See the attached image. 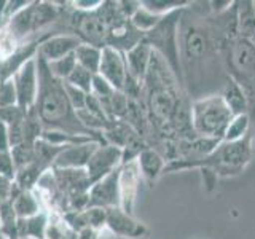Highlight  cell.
I'll list each match as a JSON object with an SVG mask.
<instances>
[{"label": "cell", "instance_id": "1", "mask_svg": "<svg viewBox=\"0 0 255 239\" xmlns=\"http://www.w3.org/2000/svg\"><path fill=\"white\" fill-rule=\"evenodd\" d=\"M37 70L38 94L35 110L43 124V129H58L70 134L88 135V137H93L94 140L104 143L102 134L91 132L80 123L77 112L69 102L64 82L51 74L50 69H48V64L40 56H37Z\"/></svg>", "mask_w": 255, "mask_h": 239}, {"label": "cell", "instance_id": "6", "mask_svg": "<svg viewBox=\"0 0 255 239\" xmlns=\"http://www.w3.org/2000/svg\"><path fill=\"white\" fill-rule=\"evenodd\" d=\"M225 50L228 77L241 85L249 98L255 85V43L241 37L225 38L220 45Z\"/></svg>", "mask_w": 255, "mask_h": 239}, {"label": "cell", "instance_id": "39", "mask_svg": "<svg viewBox=\"0 0 255 239\" xmlns=\"http://www.w3.org/2000/svg\"><path fill=\"white\" fill-rule=\"evenodd\" d=\"M64 88H66V94H67L69 102H70V106L74 107V110L78 112V110L85 109L88 94L85 91H82V90H78V88L66 83V82H64Z\"/></svg>", "mask_w": 255, "mask_h": 239}, {"label": "cell", "instance_id": "40", "mask_svg": "<svg viewBox=\"0 0 255 239\" xmlns=\"http://www.w3.org/2000/svg\"><path fill=\"white\" fill-rule=\"evenodd\" d=\"M14 175H16V166L13 163L10 151H0V177L14 180Z\"/></svg>", "mask_w": 255, "mask_h": 239}, {"label": "cell", "instance_id": "42", "mask_svg": "<svg viewBox=\"0 0 255 239\" xmlns=\"http://www.w3.org/2000/svg\"><path fill=\"white\" fill-rule=\"evenodd\" d=\"M101 3H102V0H75V2H70L72 8H74L75 11H93Z\"/></svg>", "mask_w": 255, "mask_h": 239}, {"label": "cell", "instance_id": "33", "mask_svg": "<svg viewBox=\"0 0 255 239\" xmlns=\"http://www.w3.org/2000/svg\"><path fill=\"white\" fill-rule=\"evenodd\" d=\"M46 64H48V69H50V72L56 78L61 80V82H66L77 67V59H75V54H69V56H64L61 59H56L53 62H46Z\"/></svg>", "mask_w": 255, "mask_h": 239}, {"label": "cell", "instance_id": "5", "mask_svg": "<svg viewBox=\"0 0 255 239\" xmlns=\"http://www.w3.org/2000/svg\"><path fill=\"white\" fill-rule=\"evenodd\" d=\"M215 50H217V45L212 40L211 29L199 22H187L182 16L180 61H182L183 75H185L187 70H191V67H198L201 70L206 64V59L214 58Z\"/></svg>", "mask_w": 255, "mask_h": 239}, {"label": "cell", "instance_id": "20", "mask_svg": "<svg viewBox=\"0 0 255 239\" xmlns=\"http://www.w3.org/2000/svg\"><path fill=\"white\" fill-rule=\"evenodd\" d=\"M220 98L223 99L233 117L244 115L249 112V98H247L244 88L231 77L225 78V83H223L220 91Z\"/></svg>", "mask_w": 255, "mask_h": 239}, {"label": "cell", "instance_id": "35", "mask_svg": "<svg viewBox=\"0 0 255 239\" xmlns=\"http://www.w3.org/2000/svg\"><path fill=\"white\" fill-rule=\"evenodd\" d=\"M83 217L86 227L94 228L98 231L106 230V222H107V211L101 209V207H86L83 211Z\"/></svg>", "mask_w": 255, "mask_h": 239}, {"label": "cell", "instance_id": "21", "mask_svg": "<svg viewBox=\"0 0 255 239\" xmlns=\"http://www.w3.org/2000/svg\"><path fill=\"white\" fill-rule=\"evenodd\" d=\"M151 56H153V50H151V46L145 42H140L139 45H135L132 50L125 53L128 74H131L132 77L143 82L150 67Z\"/></svg>", "mask_w": 255, "mask_h": 239}, {"label": "cell", "instance_id": "44", "mask_svg": "<svg viewBox=\"0 0 255 239\" xmlns=\"http://www.w3.org/2000/svg\"><path fill=\"white\" fill-rule=\"evenodd\" d=\"M235 2H230V0H212V2H209V8H211V11L215 14V16H219L222 13H225L228 11L231 6H233Z\"/></svg>", "mask_w": 255, "mask_h": 239}, {"label": "cell", "instance_id": "16", "mask_svg": "<svg viewBox=\"0 0 255 239\" xmlns=\"http://www.w3.org/2000/svg\"><path fill=\"white\" fill-rule=\"evenodd\" d=\"M143 37H145V34L135 29L129 19H120L109 27L106 46H110L122 53H128L135 45L143 42Z\"/></svg>", "mask_w": 255, "mask_h": 239}, {"label": "cell", "instance_id": "18", "mask_svg": "<svg viewBox=\"0 0 255 239\" xmlns=\"http://www.w3.org/2000/svg\"><path fill=\"white\" fill-rule=\"evenodd\" d=\"M38 45H40V40H37V42L21 43L10 56L0 59V82H2V80L13 78L16 72H18L24 64L30 59H34L38 53Z\"/></svg>", "mask_w": 255, "mask_h": 239}, {"label": "cell", "instance_id": "2", "mask_svg": "<svg viewBox=\"0 0 255 239\" xmlns=\"http://www.w3.org/2000/svg\"><path fill=\"white\" fill-rule=\"evenodd\" d=\"M252 135L251 132L238 142L222 140L211 155L203 158H177L166 163L164 174L183 169H199L203 174L207 190H214L219 177L239 175L252 158Z\"/></svg>", "mask_w": 255, "mask_h": 239}, {"label": "cell", "instance_id": "12", "mask_svg": "<svg viewBox=\"0 0 255 239\" xmlns=\"http://www.w3.org/2000/svg\"><path fill=\"white\" fill-rule=\"evenodd\" d=\"M106 230L125 239H142L148 235V228L142 222L135 220L132 214H128L120 207L107 209Z\"/></svg>", "mask_w": 255, "mask_h": 239}, {"label": "cell", "instance_id": "4", "mask_svg": "<svg viewBox=\"0 0 255 239\" xmlns=\"http://www.w3.org/2000/svg\"><path fill=\"white\" fill-rule=\"evenodd\" d=\"M231 118L233 115L220 94L203 96L191 102V123H193L195 134L199 137L223 140Z\"/></svg>", "mask_w": 255, "mask_h": 239}, {"label": "cell", "instance_id": "43", "mask_svg": "<svg viewBox=\"0 0 255 239\" xmlns=\"http://www.w3.org/2000/svg\"><path fill=\"white\" fill-rule=\"evenodd\" d=\"M11 190H13V180L0 177V204L11 201Z\"/></svg>", "mask_w": 255, "mask_h": 239}, {"label": "cell", "instance_id": "17", "mask_svg": "<svg viewBox=\"0 0 255 239\" xmlns=\"http://www.w3.org/2000/svg\"><path fill=\"white\" fill-rule=\"evenodd\" d=\"M98 145L99 142L93 140L80 143V145L66 147L56 158L53 169H85Z\"/></svg>", "mask_w": 255, "mask_h": 239}, {"label": "cell", "instance_id": "10", "mask_svg": "<svg viewBox=\"0 0 255 239\" xmlns=\"http://www.w3.org/2000/svg\"><path fill=\"white\" fill-rule=\"evenodd\" d=\"M18 94V106L22 110H29L35 107L37 94H38V70H37V56L27 61L16 72L13 77Z\"/></svg>", "mask_w": 255, "mask_h": 239}, {"label": "cell", "instance_id": "37", "mask_svg": "<svg viewBox=\"0 0 255 239\" xmlns=\"http://www.w3.org/2000/svg\"><path fill=\"white\" fill-rule=\"evenodd\" d=\"M117 90L112 86L106 78H102L99 74H96L93 77V85H91V93L93 96H96L99 101H107L112 94H114Z\"/></svg>", "mask_w": 255, "mask_h": 239}, {"label": "cell", "instance_id": "13", "mask_svg": "<svg viewBox=\"0 0 255 239\" xmlns=\"http://www.w3.org/2000/svg\"><path fill=\"white\" fill-rule=\"evenodd\" d=\"M80 43H82V40L72 32H69V34H64V32L62 34H53L40 40L37 56H40L46 62H53L56 59L64 58V56L74 54Z\"/></svg>", "mask_w": 255, "mask_h": 239}, {"label": "cell", "instance_id": "47", "mask_svg": "<svg viewBox=\"0 0 255 239\" xmlns=\"http://www.w3.org/2000/svg\"><path fill=\"white\" fill-rule=\"evenodd\" d=\"M101 239H104V238H101Z\"/></svg>", "mask_w": 255, "mask_h": 239}, {"label": "cell", "instance_id": "8", "mask_svg": "<svg viewBox=\"0 0 255 239\" xmlns=\"http://www.w3.org/2000/svg\"><path fill=\"white\" fill-rule=\"evenodd\" d=\"M99 6L93 11H75L72 16V26H74V34L82 40V43L104 48L109 24Z\"/></svg>", "mask_w": 255, "mask_h": 239}, {"label": "cell", "instance_id": "19", "mask_svg": "<svg viewBox=\"0 0 255 239\" xmlns=\"http://www.w3.org/2000/svg\"><path fill=\"white\" fill-rule=\"evenodd\" d=\"M135 161H137V166H139V171H140L142 179L145 180L150 187H153V183L164 174L166 159L153 147L143 148Z\"/></svg>", "mask_w": 255, "mask_h": 239}, {"label": "cell", "instance_id": "36", "mask_svg": "<svg viewBox=\"0 0 255 239\" xmlns=\"http://www.w3.org/2000/svg\"><path fill=\"white\" fill-rule=\"evenodd\" d=\"M18 106V94L13 78L2 80L0 82V109Z\"/></svg>", "mask_w": 255, "mask_h": 239}, {"label": "cell", "instance_id": "41", "mask_svg": "<svg viewBox=\"0 0 255 239\" xmlns=\"http://www.w3.org/2000/svg\"><path fill=\"white\" fill-rule=\"evenodd\" d=\"M120 14L126 19H131L134 13L139 10L140 2H132V0H123V2H117Z\"/></svg>", "mask_w": 255, "mask_h": 239}, {"label": "cell", "instance_id": "14", "mask_svg": "<svg viewBox=\"0 0 255 239\" xmlns=\"http://www.w3.org/2000/svg\"><path fill=\"white\" fill-rule=\"evenodd\" d=\"M98 74L102 78H106L117 91H122L126 74H128L125 53L114 50V48H110V46H104Z\"/></svg>", "mask_w": 255, "mask_h": 239}, {"label": "cell", "instance_id": "30", "mask_svg": "<svg viewBox=\"0 0 255 239\" xmlns=\"http://www.w3.org/2000/svg\"><path fill=\"white\" fill-rule=\"evenodd\" d=\"M143 8H147L148 11L155 13L158 16H166L175 10H182L191 5L190 0H143L140 2Z\"/></svg>", "mask_w": 255, "mask_h": 239}, {"label": "cell", "instance_id": "46", "mask_svg": "<svg viewBox=\"0 0 255 239\" xmlns=\"http://www.w3.org/2000/svg\"><path fill=\"white\" fill-rule=\"evenodd\" d=\"M101 231L94 230V228H82L80 231H77V239H101Z\"/></svg>", "mask_w": 255, "mask_h": 239}, {"label": "cell", "instance_id": "25", "mask_svg": "<svg viewBox=\"0 0 255 239\" xmlns=\"http://www.w3.org/2000/svg\"><path fill=\"white\" fill-rule=\"evenodd\" d=\"M74 54L77 59V66L83 67L85 70L91 72L94 75L99 72L102 48H98L94 45H88V43H80V46L77 48Z\"/></svg>", "mask_w": 255, "mask_h": 239}, {"label": "cell", "instance_id": "29", "mask_svg": "<svg viewBox=\"0 0 255 239\" xmlns=\"http://www.w3.org/2000/svg\"><path fill=\"white\" fill-rule=\"evenodd\" d=\"M251 132V117L249 114L244 115H238L231 118V121L223 135V140L225 142H238L244 139L247 134Z\"/></svg>", "mask_w": 255, "mask_h": 239}, {"label": "cell", "instance_id": "24", "mask_svg": "<svg viewBox=\"0 0 255 239\" xmlns=\"http://www.w3.org/2000/svg\"><path fill=\"white\" fill-rule=\"evenodd\" d=\"M11 204L13 209L18 215V219H29L34 217L35 214H38L43 209L42 203H40L38 196L34 191H19L18 195H14L11 198Z\"/></svg>", "mask_w": 255, "mask_h": 239}, {"label": "cell", "instance_id": "34", "mask_svg": "<svg viewBox=\"0 0 255 239\" xmlns=\"http://www.w3.org/2000/svg\"><path fill=\"white\" fill-rule=\"evenodd\" d=\"M93 77H94V74L85 70L83 67L77 66L75 70L70 74V77L66 80V83L78 88V90L85 91L86 94H90L91 93V85H93Z\"/></svg>", "mask_w": 255, "mask_h": 239}, {"label": "cell", "instance_id": "23", "mask_svg": "<svg viewBox=\"0 0 255 239\" xmlns=\"http://www.w3.org/2000/svg\"><path fill=\"white\" fill-rule=\"evenodd\" d=\"M236 35L254 40L255 37V2H236Z\"/></svg>", "mask_w": 255, "mask_h": 239}, {"label": "cell", "instance_id": "7", "mask_svg": "<svg viewBox=\"0 0 255 239\" xmlns=\"http://www.w3.org/2000/svg\"><path fill=\"white\" fill-rule=\"evenodd\" d=\"M61 10L54 2H29L19 13H16L8 21L6 30L22 43L30 34L42 30L59 19Z\"/></svg>", "mask_w": 255, "mask_h": 239}, {"label": "cell", "instance_id": "32", "mask_svg": "<svg viewBox=\"0 0 255 239\" xmlns=\"http://www.w3.org/2000/svg\"><path fill=\"white\" fill-rule=\"evenodd\" d=\"M161 18H163V16H158L155 13L148 11L147 8H143L142 3H140L139 10L134 13V16L129 21L137 30L143 32V34H147V32H150L153 27H156V24L161 21Z\"/></svg>", "mask_w": 255, "mask_h": 239}, {"label": "cell", "instance_id": "26", "mask_svg": "<svg viewBox=\"0 0 255 239\" xmlns=\"http://www.w3.org/2000/svg\"><path fill=\"white\" fill-rule=\"evenodd\" d=\"M45 142L53 143V145L58 147H70V145H80V143H86V142H93V137H88V135H80V134H70V132H64L58 129H43L42 137ZM98 142V140H96ZM101 143V142H99Z\"/></svg>", "mask_w": 255, "mask_h": 239}, {"label": "cell", "instance_id": "11", "mask_svg": "<svg viewBox=\"0 0 255 239\" xmlns=\"http://www.w3.org/2000/svg\"><path fill=\"white\" fill-rule=\"evenodd\" d=\"M120 167L102 177L88 191V207H101V209H112L120 207Z\"/></svg>", "mask_w": 255, "mask_h": 239}, {"label": "cell", "instance_id": "31", "mask_svg": "<svg viewBox=\"0 0 255 239\" xmlns=\"http://www.w3.org/2000/svg\"><path fill=\"white\" fill-rule=\"evenodd\" d=\"M35 143V142H34ZM32 142H22L19 145L10 148V155L13 158V163L16 166V171L21 167H26L32 163H35V150Z\"/></svg>", "mask_w": 255, "mask_h": 239}, {"label": "cell", "instance_id": "9", "mask_svg": "<svg viewBox=\"0 0 255 239\" xmlns=\"http://www.w3.org/2000/svg\"><path fill=\"white\" fill-rule=\"evenodd\" d=\"M122 148L110 143H99L86 164V174L91 183H96L122 166Z\"/></svg>", "mask_w": 255, "mask_h": 239}, {"label": "cell", "instance_id": "15", "mask_svg": "<svg viewBox=\"0 0 255 239\" xmlns=\"http://www.w3.org/2000/svg\"><path fill=\"white\" fill-rule=\"evenodd\" d=\"M140 179L142 175L137 161H131L120 166V209H123L128 214H132Z\"/></svg>", "mask_w": 255, "mask_h": 239}, {"label": "cell", "instance_id": "45", "mask_svg": "<svg viewBox=\"0 0 255 239\" xmlns=\"http://www.w3.org/2000/svg\"><path fill=\"white\" fill-rule=\"evenodd\" d=\"M10 135H8V127L0 121V151H10Z\"/></svg>", "mask_w": 255, "mask_h": 239}, {"label": "cell", "instance_id": "22", "mask_svg": "<svg viewBox=\"0 0 255 239\" xmlns=\"http://www.w3.org/2000/svg\"><path fill=\"white\" fill-rule=\"evenodd\" d=\"M50 211L42 209L34 217L18 219V236L19 239H45Z\"/></svg>", "mask_w": 255, "mask_h": 239}, {"label": "cell", "instance_id": "38", "mask_svg": "<svg viewBox=\"0 0 255 239\" xmlns=\"http://www.w3.org/2000/svg\"><path fill=\"white\" fill-rule=\"evenodd\" d=\"M26 112L27 110H22L19 106L0 109V121H2L6 127H10L13 124H18V123H22L24 118H26Z\"/></svg>", "mask_w": 255, "mask_h": 239}, {"label": "cell", "instance_id": "28", "mask_svg": "<svg viewBox=\"0 0 255 239\" xmlns=\"http://www.w3.org/2000/svg\"><path fill=\"white\" fill-rule=\"evenodd\" d=\"M46 171H43L37 163H32L26 167H21V169L16 171L14 175V183L18 185L22 191H34L37 183L40 180V177L45 174Z\"/></svg>", "mask_w": 255, "mask_h": 239}, {"label": "cell", "instance_id": "27", "mask_svg": "<svg viewBox=\"0 0 255 239\" xmlns=\"http://www.w3.org/2000/svg\"><path fill=\"white\" fill-rule=\"evenodd\" d=\"M66 147H58L53 145V143H48L43 139H38L34 143V150H35V163L42 167L43 171L53 169V164L56 161V158L61 153V151Z\"/></svg>", "mask_w": 255, "mask_h": 239}, {"label": "cell", "instance_id": "3", "mask_svg": "<svg viewBox=\"0 0 255 239\" xmlns=\"http://www.w3.org/2000/svg\"><path fill=\"white\" fill-rule=\"evenodd\" d=\"M183 11H185V8L163 16L161 21L156 24V27L147 32L143 37V42L148 43L151 50L169 66L182 88L185 85L180 61V21Z\"/></svg>", "mask_w": 255, "mask_h": 239}]
</instances>
